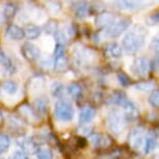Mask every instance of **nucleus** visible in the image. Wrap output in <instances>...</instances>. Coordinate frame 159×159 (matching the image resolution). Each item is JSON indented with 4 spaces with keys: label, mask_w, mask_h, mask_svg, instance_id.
Masks as SVG:
<instances>
[{
    "label": "nucleus",
    "mask_w": 159,
    "mask_h": 159,
    "mask_svg": "<svg viewBox=\"0 0 159 159\" xmlns=\"http://www.w3.org/2000/svg\"><path fill=\"white\" fill-rule=\"evenodd\" d=\"M147 35L146 29L142 26H136L131 31L126 34L122 41L123 50L128 54H133L139 51L145 44V39Z\"/></svg>",
    "instance_id": "1"
},
{
    "label": "nucleus",
    "mask_w": 159,
    "mask_h": 159,
    "mask_svg": "<svg viewBox=\"0 0 159 159\" xmlns=\"http://www.w3.org/2000/svg\"><path fill=\"white\" fill-rule=\"evenodd\" d=\"M106 123L109 131L115 135L121 134L127 126V120H126L124 113L116 108H113L108 112L106 118Z\"/></svg>",
    "instance_id": "2"
},
{
    "label": "nucleus",
    "mask_w": 159,
    "mask_h": 159,
    "mask_svg": "<svg viewBox=\"0 0 159 159\" xmlns=\"http://www.w3.org/2000/svg\"><path fill=\"white\" fill-rule=\"evenodd\" d=\"M54 116L61 122H70L74 118V107L70 101L59 99L54 104Z\"/></svg>",
    "instance_id": "3"
},
{
    "label": "nucleus",
    "mask_w": 159,
    "mask_h": 159,
    "mask_svg": "<svg viewBox=\"0 0 159 159\" xmlns=\"http://www.w3.org/2000/svg\"><path fill=\"white\" fill-rule=\"evenodd\" d=\"M131 20L128 18H121L119 20H116L111 25L108 26L104 31L105 37L107 38H118L120 37L123 32L126 31L128 27L130 26Z\"/></svg>",
    "instance_id": "4"
},
{
    "label": "nucleus",
    "mask_w": 159,
    "mask_h": 159,
    "mask_svg": "<svg viewBox=\"0 0 159 159\" xmlns=\"http://www.w3.org/2000/svg\"><path fill=\"white\" fill-rule=\"evenodd\" d=\"M145 134H143V130L142 128H135L133 129L130 134H129V145L131 146L132 149L134 150H140L143 148L145 145Z\"/></svg>",
    "instance_id": "5"
},
{
    "label": "nucleus",
    "mask_w": 159,
    "mask_h": 159,
    "mask_svg": "<svg viewBox=\"0 0 159 159\" xmlns=\"http://www.w3.org/2000/svg\"><path fill=\"white\" fill-rule=\"evenodd\" d=\"M21 53L23 57L29 61H34L41 57V51L39 47L30 42H26L23 44V46L21 47Z\"/></svg>",
    "instance_id": "6"
},
{
    "label": "nucleus",
    "mask_w": 159,
    "mask_h": 159,
    "mask_svg": "<svg viewBox=\"0 0 159 159\" xmlns=\"http://www.w3.org/2000/svg\"><path fill=\"white\" fill-rule=\"evenodd\" d=\"M132 71L139 77H147L150 72V61L146 57H137L132 64Z\"/></svg>",
    "instance_id": "7"
},
{
    "label": "nucleus",
    "mask_w": 159,
    "mask_h": 159,
    "mask_svg": "<svg viewBox=\"0 0 159 159\" xmlns=\"http://www.w3.org/2000/svg\"><path fill=\"white\" fill-rule=\"evenodd\" d=\"M20 148L22 149V151L26 154H37L39 152V143H37L34 137H25L22 139L19 142Z\"/></svg>",
    "instance_id": "8"
},
{
    "label": "nucleus",
    "mask_w": 159,
    "mask_h": 159,
    "mask_svg": "<svg viewBox=\"0 0 159 159\" xmlns=\"http://www.w3.org/2000/svg\"><path fill=\"white\" fill-rule=\"evenodd\" d=\"M116 21L115 16L109 13V11H103V13H100L96 17L95 19V25L96 27L98 28H105L108 27L111 24Z\"/></svg>",
    "instance_id": "9"
},
{
    "label": "nucleus",
    "mask_w": 159,
    "mask_h": 159,
    "mask_svg": "<svg viewBox=\"0 0 159 159\" xmlns=\"http://www.w3.org/2000/svg\"><path fill=\"white\" fill-rule=\"evenodd\" d=\"M122 107H123V109H124V116L127 121L128 120H135L139 115L137 106L131 100H129V99H127V100L123 103Z\"/></svg>",
    "instance_id": "10"
},
{
    "label": "nucleus",
    "mask_w": 159,
    "mask_h": 159,
    "mask_svg": "<svg viewBox=\"0 0 159 159\" xmlns=\"http://www.w3.org/2000/svg\"><path fill=\"white\" fill-rule=\"evenodd\" d=\"M7 35L14 41H21L25 37V31L16 24H11L7 28Z\"/></svg>",
    "instance_id": "11"
},
{
    "label": "nucleus",
    "mask_w": 159,
    "mask_h": 159,
    "mask_svg": "<svg viewBox=\"0 0 159 159\" xmlns=\"http://www.w3.org/2000/svg\"><path fill=\"white\" fill-rule=\"evenodd\" d=\"M105 51L110 57L112 58H120L123 53V47L116 42H110L105 45Z\"/></svg>",
    "instance_id": "12"
},
{
    "label": "nucleus",
    "mask_w": 159,
    "mask_h": 159,
    "mask_svg": "<svg viewBox=\"0 0 159 159\" xmlns=\"http://www.w3.org/2000/svg\"><path fill=\"white\" fill-rule=\"evenodd\" d=\"M96 116V110L91 106H85L80 110L79 112V121L82 124H88L95 118Z\"/></svg>",
    "instance_id": "13"
},
{
    "label": "nucleus",
    "mask_w": 159,
    "mask_h": 159,
    "mask_svg": "<svg viewBox=\"0 0 159 159\" xmlns=\"http://www.w3.org/2000/svg\"><path fill=\"white\" fill-rule=\"evenodd\" d=\"M89 11V4L84 1L75 2L74 3V13L78 19H84L88 16Z\"/></svg>",
    "instance_id": "14"
},
{
    "label": "nucleus",
    "mask_w": 159,
    "mask_h": 159,
    "mask_svg": "<svg viewBox=\"0 0 159 159\" xmlns=\"http://www.w3.org/2000/svg\"><path fill=\"white\" fill-rule=\"evenodd\" d=\"M34 106L38 116H45L48 110V100L45 97H39L34 100Z\"/></svg>",
    "instance_id": "15"
},
{
    "label": "nucleus",
    "mask_w": 159,
    "mask_h": 159,
    "mask_svg": "<svg viewBox=\"0 0 159 159\" xmlns=\"http://www.w3.org/2000/svg\"><path fill=\"white\" fill-rule=\"evenodd\" d=\"M18 110H19V112L21 115L23 116H25V118H27L29 121H35V120L39 118V116H38V113L35 112V110L27 103L22 104Z\"/></svg>",
    "instance_id": "16"
},
{
    "label": "nucleus",
    "mask_w": 159,
    "mask_h": 159,
    "mask_svg": "<svg viewBox=\"0 0 159 159\" xmlns=\"http://www.w3.org/2000/svg\"><path fill=\"white\" fill-rule=\"evenodd\" d=\"M89 143H92L95 148H100V147H106V140H108L106 136L102 135L101 133H92L89 135Z\"/></svg>",
    "instance_id": "17"
},
{
    "label": "nucleus",
    "mask_w": 159,
    "mask_h": 159,
    "mask_svg": "<svg viewBox=\"0 0 159 159\" xmlns=\"http://www.w3.org/2000/svg\"><path fill=\"white\" fill-rule=\"evenodd\" d=\"M25 31V37L29 39V40H35L41 35L42 29L39 26L34 25V24H28L24 29Z\"/></svg>",
    "instance_id": "18"
},
{
    "label": "nucleus",
    "mask_w": 159,
    "mask_h": 159,
    "mask_svg": "<svg viewBox=\"0 0 159 159\" xmlns=\"http://www.w3.org/2000/svg\"><path fill=\"white\" fill-rule=\"evenodd\" d=\"M139 2L137 1H128V0H122V1H116V5L120 10L124 11H133L139 7Z\"/></svg>",
    "instance_id": "19"
},
{
    "label": "nucleus",
    "mask_w": 159,
    "mask_h": 159,
    "mask_svg": "<svg viewBox=\"0 0 159 159\" xmlns=\"http://www.w3.org/2000/svg\"><path fill=\"white\" fill-rule=\"evenodd\" d=\"M1 89L5 94L14 96L18 92V83L16 81H13V80H7V81H4L1 84Z\"/></svg>",
    "instance_id": "20"
},
{
    "label": "nucleus",
    "mask_w": 159,
    "mask_h": 159,
    "mask_svg": "<svg viewBox=\"0 0 159 159\" xmlns=\"http://www.w3.org/2000/svg\"><path fill=\"white\" fill-rule=\"evenodd\" d=\"M156 147V137L153 133H150L148 135L146 136L145 139V145H143V152L146 153V154H149V153H151L153 150L155 149Z\"/></svg>",
    "instance_id": "21"
},
{
    "label": "nucleus",
    "mask_w": 159,
    "mask_h": 159,
    "mask_svg": "<svg viewBox=\"0 0 159 159\" xmlns=\"http://www.w3.org/2000/svg\"><path fill=\"white\" fill-rule=\"evenodd\" d=\"M67 91L69 95L71 96L73 99H79L82 95V88L80 84H78L76 82H72L68 85Z\"/></svg>",
    "instance_id": "22"
},
{
    "label": "nucleus",
    "mask_w": 159,
    "mask_h": 159,
    "mask_svg": "<svg viewBox=\"0 0 159 159\" xmlns=\"http://www.w3.org/2000/svg\"><path fill=\"white\" fill-rule=\"evenodd\" d=\"M7 123H8L10 128L14 131H21V130H24V129H25L22 120L17 118V116H11V118L8 119Z\"/></svg>",
    "instance_id": "23"
},
{
    "label": "nucleus",
    "mask_w": 159,
    "mask_h": 159,
    "mask_svg": "<svg viewBox=\"0 0 159 159\" xmlns=\"http://www.w3.org/2000/svg\"><path fill=\"white\" fill-rule=\"evenodd\" d=\"M54 65H53V68H54L55 71L57 72H62L65 71L68 67V59L66 56H58V57H54Z\"/></svg>",
    "instance_id": "24"
},
{
    "label": "nucleus",
    "mask_w": 159,
    "mask_h": 159,
    "mask_svg": "<svg viewBox=\"0 0 159 159\" xmlns=\"http://www.w3.org/2000/svg\"><path fill=\"white\" fill-rule=\"evenodd\" d=\"M18 7L16 3L14 2H7V4L4 5V10H3V16L5 19H11L13 18L17 13Z\"/></svg>",
    "instance_id": "25"
},
{
    "label": "nucleus",
    "mask_w": 159,
    "mask_h": 159,
    "mask_svg": "<svg viewBox=\"0 0 159 159\" xmlns=\"http://www.w3.org/2000/svg\"><path fill=\"white\" fill-rule=\"evenodd\" d=\"M127 97H126V95L124 93H121V92H116L113 93L111 97L109 98V101L111 104H115V105H123V103L127 100Z\"/></svg>",
    "instance_id": "26"
},
{
    "label": "nucleus",
    "mask_w": 159,
    "mask_h": 159,
    "mask_svg": "<svg viewBox=\"0 0 159 159\" xmlns=\"http://www.w3.org/2000/svg\"><path fill=\"white\" fill-rule=\"evenodd\" d=\"M57 21L50 19L48 22L44 25V31L47 34H55V32L57 31Z\"/></svg>",
    "instance_id": "27"
},
{
    "label": "nucleus",
    "mask_w": 159,
    "mask_h": 159,
    "mask_svg": "<svg viewBox=\"0 0 159 159\" xmlns=\"http://www.w3.org/2000/svg\"><path fill=\"white\" fill-rule=\"evenodd\" d=\"M10 145H11L10 136L7 134L0 133V154H2V153L7 151L10 148Z\"/></svg>",
    "instance_id": "28"
},
{
    "label": "nucleus",
    "mask_w": 159,
    "mask_h": 159,
    "mask_svg": "<svg viewBox=\"0 0 159 159\" xmlns=\"http://www.w3.org/2000/svg\"><path fill=\"white\" fill-rule=\"evenodd\" d=\"M50 91L52 96H54V97H61L62 93H64V85L61 82L54 81L50 86Z\"/></svg>",
    "instance_id": "29"
},
{
    "label": "nucleus",
    "mask_w": 159,
    "mask_h": 159,
    "mask_svg": "<svg viewBox=\"0 0 159 159\" xmlns=\"http://www.w3.org/2000/svg\"><path fill=\"white\" fill-rule=\"evenodd\" d=\"M135 88L140 92H150L155 89V83L152 81H142L135 84Z\"/></svg>",
    "instance_id": "30"
},
{
    "label": "nucleus",
    "mask_w": 159,
    "mask_h": 159,
    "mask_svg": "<svg viewBox=\"0 0 159 159\" xmlns=\"http://www.w3.org/2000/svg\"><path fill=\"white\" fill-rule=\"evenodd\" d=\"M47 8L50 13L57 14L61 11V3L58 1H48L47 2Z\"/></svg>",
    "instance_id": "31"
},
{
    "label": "nucleus",
    "mask_w": 159,
    "mask_h": 159,
    "mask_svg": "<svg viewBox=\"0 0 159 159\" xmlns=\"http://www.w3.org/2000/svg\"><path fill=\"white\" fill-rule=\"evenodd\" d=\"M54 39H55L56 43L59 44V45H64V46H65V45L68 43V38H67L66 32L62 31V30H59V29L55 32Z\"/></svg>",
    "instance_id": "32"
},
{
    "label": "nucleus",
    "mask_w": 159,
    "mask_h": 159,
    "mask_svg": "<svg viewBox=\"0 0 159 159\" xmlns=\"http://www.w3.org/2000/svg\"><path fill=\"white\" fill-rule=\"evenodd\" d=\"M38 159H53V153L50 149H40L37 153Z\"/></svg>",
    "instance_id": "33"
},
{
    "label": "nucleus",
    "mask_w": 159,
    "mask_h": 159,
    "mask_svg": "<svg viewBox=\"0 0 159 159\" xmlns=\"http://www.w3.org/2000/svg\"><path fill=\"white\" fill-rule=\"evenodd\" d=\"M149 103L153 107H157L159 108V89H154L152 94L149 97Z\"/></svg>",
    "instance_id": "34"
},
{
    "label": "nucleus",
    "mask_w": 159,
    "mask_h": 159,
    "mask_svg": "<svg viewBox=\"0 0 159 159\" xmlns=\"http://www.w3.org/2000/svg\"><path fill=\"white\" fill-rule=\"evenodd\" d=\"M146 23L150 26H154V25L159 24V10L156 11L155 13L150 15V16L146 19Z\"/></svg>",
    "instance_id": "35"
},
{
    "label": "nucleus",
    "mask_w": 159,
    "mask_h": 159,
    "mask_svg": "<svg viewBox=\"0 0 159 159\" xmlns=\"http://www.w3.org/2000/svg\"><path fill=\"white\" fill-rule=\"evenodd\" d=\"M0 65L4 66V67H7V69H10L11 66V59L8 58L7 53H5L1 48H0Z\"/></svg>",
    "instance_id": "36"
},
{
    "label": "nucleus",
    "mask_w": 159,
    "mask_h": 159,
    "mask_svg": "<svg viewBox=\"0 0 159 159\" xmlns=\"http://www.w3.org/2000/svg\"><path fill=\"white\" fill-rule=\"evenodd\" d=\"M118 80L120 84L123 86H127L130 84V79L125 73H118Z\"/></svg>",
    "instance_id": "37"
},
{
    "label": "nucleus",
    "mask_w": 159,
    "mask_h": 159,
    "mask_svg": "<svg viewBox=\"0 0 159 159\" xmlns=\"http://www.w3.org/2000/svg\"><path fill=\"white\" fill-rule=\"evenodd\" d=\"M150 49H151L154 53L159 54V35L158 37L153 38V40L150 43Z\"/></svg>",
    "instance_id": "38"
},
{
    "label": "nucleus",
    "mask_w": 159,
    "mask_h": 159,
    "mask_svg": "<svg viewBox=\"0 0 159 159\" xmlns=\"http://www.w3.org/2000/svg\"><path fill=\"white\" fill-rule=\"evenodd\" d=\"M65 46L64 45L56 44L54 49V57H58V56H65Z\"/></svg>",
    "instance_id": "39"
},
{
    "label": "nucleus",
    "mask_w": 159,
    "mask_h": 159,
    "mask_svg": "<svg viewBox=\"0 0 159 159\" xmlns=\"http://www.w3.org/2000/svg\"><path fill=\"white\" fill-rule=\"evenodd\" d=\"M78 132H79V134H81V135H89L92 132V126L82 125L81 127L78 129Z\"/></svg>",
    "instance_id": "40"
},
{
    "label": "nucleus",
    "mask_w": 159,
    "mask_h": 159,
    "mask_svg": "<svg viewBox=\"0 0 159 159\" xmlns=\"http://www.w3.org/2000/svg\"><path fill=\"white\" fill-rule=\"evenodd\" d=\"M11 159H28V158L23 151H16L13 154Z\"/></svg>",
    "instance_id": "41"
},
{
    "label": "nucleus",
    "mask_w": 159,
    "mask_h": 159,
    "mask_svg": "<svg viewBox=\"0 0 159 159\" xmlns=\"http://www.w3.org/2000/svg\"><path fill=\"white\" fill-rule=\"evenodd\" d=\"M4 123V116L2 115V112H0V126H2Z\"/></svg>",
    "instance_id": "42"
},
{
    "label": "nucleus",
    "mask_w": 159,
    "mask_h": 159,
    "mask_svg": "<svg viewBox=\"0 0 159 159\" xmlns=\"http://www.w3.org/2000/svg\"><path fill=\"white\" fill-rule=\"evenodd\" d=\"M4 19H5V18L3 16V14H0V25L2 24V22L4 21Z\"/></svg>",
    "instance_id": "43"
},
{
    "label": "nucleus",
    "mask_w": 159,
    "mask_h": 159,
    "mask_svg": "<svg viewBox=\"0 0 159 159\" xmlns=\"http://www.w3.org/2000/svg\"><path fill=\"white\" fill-rule=\"evenodd\" d=\"M156 67H157V69L159 70V58L157 59V61H156Z\"/></svg>",
    "instance_id": "44"
}]
</instances>
